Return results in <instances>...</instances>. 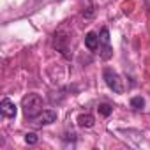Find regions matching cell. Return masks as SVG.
Wrapping results in <instances>:
<instances>
[{
  "mask_svg": "<svg viewBox=\"0 0 150 150\" xmlns=\"http://www.w3.org/2000/svg\"><path fill=\"white\" fill-rule=\"evenodd\" d=\"M53 44H55V48H57L65 58L71 57V53H69V34H64V28H60V30L55 32Z\"/></svg>",
  "mask_w": 150,
  "mask_h": 150,
  "instance_id": "4",
  "label": "cell"
},
{
  "mask_svg": "<svg viewBox=\"0 0 150 150\" xmlns=\"http://www.w3.org/2000/svg\"><path fill=\"white\" fill-rule=\"evenodd\" d=\"M85 46H87V50H90V51L99 50V35H97L96 32H88V34L85 35Z\"/></svg>",
  "mask_w": 150,
  "mask_h": 150,
  "instance_id": "7",
  "label": "cell"
},
{
  "mask_svg": "<svg viewBox=\"0 0 150 150\" xmlns=\"http://www.w3.org/2000/svg\"><path fill=\"white\" fill-rule=\"evenodd\" d=\"M104 81H106V85H108L115 94H122V92H124V83H122L120 76H118L113 69H104Z\"/></svg>",
  "mask_w": 150,
  "mask_h": 150,
  "instance_id": "3",
  "label": "cell"
},
{
  "mask_svg": "<svg viewBox=\"0 0 150 150\" xmlns=\"http://www.w3.org/2000/svg\"><path fill=\"white\" fill-rule=\"evenodd\" d=\"M94 124H96V118L90 113H83L78 117V125L83 129H90V127H94Z\"/></svg>",
  "mask_w": 150,
  "mask_h": 150,
  "instance_id": "8",
  "label": "cell"
},
{
  "mask_svg": "<svg viewBox=\"0 0 150 150\" xmlns=\"http://www.w3.org/2000/svg\"><path fill=\"white\" fill-rule=\"evenodd\" d=\"M32 122V125L34 127H42V125H50V124H53L55 120H57V113L55 111H51V110H42L41 113H37L34 118H30Z\"/></svg>",
  "mask_w": 150,
  "mask_h": 150,
  "instance_id": "5",
  "label": "cell"
},
{
  "mask_svg": "<svg viewBox=\"0 0 150 150\" xmlns=\"http://www.w3.org/2000/svg\"><path fill=\"white\" fill-rule=\"evenodd\" d=\"M97 110H99V113H101L103 117H110V115H111V111H113V108H111L110 104H101Z\"/></svg>",
  "mask_w": 150,
  "mask_h": 150,
  "instance_id": "10",
  "label": "cell"
},
{
  "mask_svg": "<svg viewBox=\"0 0 150 150\" xmlns=\"http://www.w3.org/2000/svg\"><path fill=\"white\" fill-rule=\"evenodd\" d=\"M99 53H101V58L103 60H110L111 55H113V50H111V44H110V32L108 28H101V34H99Z\"/></svg>",
  "mask_w": 150,
  "mask_h": 150,
  "instance_id": "2",
  "label": "cell"
},
{
  "mask_svg": "<svg viewBox=\"0 0 150 150\" xmlns=\"http://www.w3.org/2000/svg\"><path fill=\"white\" fill-rule=\"evenodd\" d=\"M21 108L27 118H34L37 113L42 111V97L39 94H28L21 101Z\"/></svg>",
  "mask_w": 150,
  "mask_h": 150,
  "instance_id": "1",
  "label": "cell"
},
{
  "mask_svg": "<svg viewBox=\"0 0 150 150\" xmlns=\"http://www.w3.org/2000/svg\"><path fill=\"white\" fill-rule=\"evenodd\" d=\"M143 106H145V99L143 97H132L131 99V108L132 110H143Z\"/></svg>",
  "mask_w": 150,
  "mask_h": 150,
  "instance_id": "9",
  "label": "cell"
},
{
  "mask_svg": "<svg viewBox=\"0 0 150 150\" xmlns=\"http://www.w3.org/2000/svg\"><path fill=\"white\" fill-rule=\"evenodd\" d=\"M25 141H27L28 145H35V143L39 141V138H37V134H34V132H28V134H25Z\"/></svg>",
  "mask_w": 150,
  "mask_h": 150,
  "instance_id": "11",
  "label": "cell"
},
{
  "mask_svg": "<svg viewBox=\"0 0 150 150\" xmlns=\"http://www.w3.org/2000/svg\"><path fill=\"white\" fill-rule=\"evenodd\" d=\"M16 104L11 101V99H2V103H0V113H2L6 118H14L16 117Z\"/></svg>",
  "mask_w": 150,
  "mask_h": 150,
  "instance_id": "6",
  "label": "cell"
}]
</instances>
